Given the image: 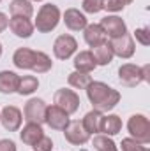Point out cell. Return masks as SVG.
Listing matches in <instances>:
<instances>
[{
    "label": "cell",
    "mask_w": 150,
    "mask_h": 151,
    "mask_svg": "<svg viewBox=\"0 0 150 151\" xmlns=\"http://www.w3.org/2000/svg\"><path fill=\"white\" fill-rule=\"evenodd\" d=\"M92 81L94 79L90 77V74H87V72H78V70H74V72H71V74L67 76V83L73 88H76V90H85Z\"/></svg>",
    "instance_id": "cell-25"
},
{
    "label": "cell",
    "mask_w": 150,
    "mask_h": 151,
    "mask_svg": "<svg viewBox=\"0 0 150 151\" xmlns=\"http://www.w3.org/2000/svg\"><path fill=\"white\" fill-rule=\"evenodd\" d=\"M12 63L21 70H34L37 74H46L53 67V62L46 53L30 47H18L12 55Z\"/></svg>",
    "instance_id": "cell-2"
},
{
    "label": "cell",
    "mask_w": 150,
    "mask_h": 151,
    "mask_svg": "<svg viewBox=\"0 0 150 151\" xmlns=\"http://www.w3.org/2000/svg\"><path fill=\"white\" fill-rule=\"evenodd\" d=\"M118 79L124 86L127 88H136L141 83H149L150 81V65L138 67L134 63H124L118 69Z\"/></svg>",
    "instance_id": "cell-3"
},
{
    "label": "cell",
    "mask_w": 150,
    "mask_h": 151,
    "mask_svg": "<svg viewBox=\"0 0 150 151\" xmlns=\"http://www.w3.org/2000/svg\"><path fill=\"white\" fill-rule=\"evenodd\" d=\"M124 2V5H129V4H133V0H122Z\"/></svg>",
    "instance_id": "cell-34"
},
{
    "label": "cell",
    "mask_w": 150,
    "mask_h": 151,
    "mask_svg": "<svg viewBox=\"0 0 150 151\" xmlns=\"http://www.w3.org/2000/svg\"><path fill=\"white\" fill-rule=\"evenodd\" d=\"M122 130V119L117 114H108L103 116V123H101V134L104 135H117Z\"/></svg>",
    "instance_id": "cell-21"
},
{
    "label": "cell",
    "mask_w": 150,
    "mask_h": 151,
    "mask_svg": "<svg viewBox=\"0 0 150 151\" xmlns=\"http://www.w3.org/2000/svg\"><path fill=\"white\" fill-rule=\"evenodd\" d=\"M18 83H20V76L12 70H2L0 72V93L9 95V93H16L18 90Z\"/></svg>",
    "instance_id": "cell-19"
},
{
    "label": "cell",
    "mask_w": 150,
    "mask_h": 151,
    "mask_svg": "<svg viewBox=\"0 0 150 151\" xmlns=\"http://www.w3.org/2000/svg\"><path fill=\"white\" fill-rule=\"evenodd\" d=\"M7 27H9V18H7L4 12H0V34H2Z\"/></svg>",
    "instance_id": "cell-33"
},
{
    "label": "cell",
    "mask_w": 150,
    "mask_h": 151,
    "mask_svg": "<svg viewBox=\"0 0 150 151\" xmlns=\"http://www.w3.org/2000/svg\"><path fill=\"white\" fill-rule=\"evenodd\" d=\"M71 118L64 109H60L58 106H48L46 107V116H44V123L51 128V130H66V127L69 125Z\"/></svg>",
    "instance_id": "cell-9"
},
{
    "label": "cell",
    "mask_w": 150,
    "mask_h": 151,
    "mask_svg": "<svg viewBox=\"0 0 150 151\" xmlns=\"http://www.w3.org/2000/svg\"><path fill=\"white\" fill-rule=\"evenodd\" d=\"M64 23H66V27H67L69 30H73V32H79V30H83V28L88 25L87 16H85L83 12H79L78 9H67V11L64 12Z\"/></svg>",
    "instance_id": "cell-16"
},
{
    "label": "cell",
    "mask_w": 150,
    "mask_h": 151,
    "mask_svg": "<svg viewBox=\"0 0 150 151\" xmlns=\"http://www.w3.org/2000/svg\"><path fill=\"white\" fill-rule=\"evenodd\" d=\"M0 151H16V144L11 139H0Z\"/></svg>",
    "instance_id": "cell-32"
},
{
    "label": "cell",
    "mask_w": 150,
    "mask_h": 151,
    "mask_svg": "<svg viewBox=\"0 0 150 151\" xmlns=\"http://www.w3.org/2000/svg\"><path fill=\"white\" fill-rule=\"evenodd\" d=\"M103 116H104V114L101 113V111L92 109V111H88V113L85 114V118L81 119V125L85 127V130H87L90 135H92V134H101Z\"/></svg>",
    "instance_id": "cell-20"
},
{
    "label": "cell",
    "mask_w": 150,
    "mask_h": 151,
    "mask_svg": "<svg viewBox=\"0 0 150 151\" xmlns=\"http://www.w3.org/2000/svg\"><path fill=\"white\" fill-rule=\"evenodd\" d=\"M85 90H87V97L95 111L108 113V111L115 109L117 104L120 102V91H117L115 88L108 86L103 81H92Z\"/></svg>",
    "instance_id": "cell-1"
},
{
    "label": "cell",
    "mask_w": 150,
    "mask_h": 151,
    "mask_svg": "<svg viewBox=\"0 0 150 151\" xmlns=\"http://www.w3.org/2000/svg\"><path fill=\"white\" fill-rule=\"evenodd\" d=\"M76 49H78V42L69 34L58 35L55 39V42H53V55L58 60H69L76 53Z\"/></svg>",
    "instance_id": "cell-8"
},
{
    "label": "cell",
    "mask_w": 150,
    "mask_h": 151,
    "mask_svg": "<svg viewBox=\"0 0 150 151\" xmlns=\"http://www.w3.org/2000/svg\"><path fill=\"white\" fill-rule=\"evenodd\" d=\"M30 2H42V0H30Z\"/></svg>",
    "instance_id": "cell-36"
},
{
    "label": "cell",
    "mask_w": 150,
    "mask_h": 151,
    "mask_svg": "<svg viewBox=\"0 0 150 151\" xmlns=\"http://www.w3.org/2000/svg\"><path fill=\"white\" fill-rule=\"evenodd\" d=\"M32 150H34V151H51V150H53V141H51L50 137L42 135L37 142L32 146Z\"/></svg>",
    "instance_id": "cell-31"
},
{
    "label": "cell",
    "mask_w": 150,
    "mask_h": 151,
    "mask_svg": "<svg viewBox=\"0 0 150 151\" xmlns=\"http://www.w3.org/2000/svg\"><path fill=\"white\" fill-rule=\"evenodd\" d=\"M92 144L97 151H118V146L115 144L110 135H104V134H99L92 139Z\"/></svg>",
    "instance_id": "cell-26"
},
{
    "label": "cell",
    "mask_w": 150,
    "mask_h": 151,
    "mask_svg": "<svg viewBox=\"0 0 150 151\" xmlns=\"http://www.w3.org/2000/svg\"><path fill=\"white\" fill-rule=\"evenodd\" d=\"M73 65H74V70H78V72H87V74H90L97 67L95 65V60L92 56V51H79L74 56Z\"/></svg>",
    "instance_id": "cell-18"
},
{
    "label": "cell",
    "mask_w": 150,
    "mask_h": 151,
    "mask_svg": "<svg viewBox=\"0 0 150 151\" xmlns=\"http://www.w3.org/2000/svg\"><path fill=\"white\" fill-rule=\"evenodd\" d=\"M21 121H23V114H21V111H20L16 106H5V107L0 111V123H2V127H4L5 130H9V132L20 130Z\"/></svg>",
    "instance_id": "cell-11"
},
{
    "label": "cell",
    "mask_w": 150,
    "mask_h": 151,
    "mask_svg": "<svg viewBox=\"0 0 150 151\" xmlns=\"http://www.w3.org/2000/svg\"><path fill=\"white\" fill-rule=\"evenodd\" d=\"M37 88H39V79L36 76H23V77H20L16 93H20V95H32Z\"/></svg>",
    "instance_id": "cell-24"
},
{
    "label": "cell",
    "mask_w": 150,
    "mask_h": 151,
    "mask_svg": "<svg viewBox=\"0 0 150 151\" xmlns=\"http://www.w3.org/2000/svg\"><path fill=\"white\" fill-rule=\"evenodd\" d=\"M83 37H85V42L90 46V47H97L101 44H104L108 37L104 34V30L101 28L99 23H88L85 28H83Z\"/></svg>",
    "instance_id": "cell-15"
},
{
    "label": "cell",
    "mask_w": 150,
    "mask_h": 151,
    "mask_svg": "<svg viewBox=\"0 0 150 151\" xmlns=\"http://www.w3.org/2000/svg\"><path fill=\"white\" fill-rule=\"evenodd\" d=\"M42 135H44L42 127L37 125V123H27V125L23 127V130L20 132V139H21L23 144H27V146H34Z\"/></svg>",
    "instance_id": "cell-17"
},
{
    "label": "cell",
    "mask_w": 150,
    "mask_h": 151,
    "mask_svg": "<svg viewBox=\"0 0 150 151\" xmlns=\"http://www.w3.org/2000/svg\"><path fill=\"white\" fill-rule=\"evenodd\" d=\"M9 11L12 16H23L30 19L34 14V5L30 0H12L9 4Z\"/></svg>",
    "instance_id": "cell-23"
},
{
    "label": "cell",
    "mask_w": 150,
    "mask_h": 151,
    "mask_svg": "<svg viewBox=\"0 0 150 151\" xmlns=\"http://www.w3.org/2000/svg\"><path fill=\"white\" fill-rule=\"evenodd\" d=\"M60 18H62V12L55 4H44L37 11L34 28H37V32L41 34H48L57 28V25L60 23Z\"/></svg>",
    "instance_id": "cell-4"
},
{
    "label": "cell",
    "mask_w": 150,
    "mask_h": 151,
    "mask_svg": "<svg viewBox=\"0 0 150 151\" xmlns=\"http://www.w3.org/2000/svg\"><path fill=\"white\" fill-rule=\"evenodd\" d=\"M9 28L20 39H28L34 34V23L28 18H23V16H12L9 19Z\"/></svg>",
    "instance_id": "cell-14"
},
{
    "label": "cell",
    "mask_w": 150,
    "mask_h": 151,
    "mask_svg": "<svg viewBox=\"0 0 150 151\" xmlns=\"http://www.w3.org/2000/svg\"><path fill=\"white\" fill-rule=\"evenodd\" d=\"M46 102L42 99H30L25 104L23 109V116L27 119V123H37L42 125L44 123V116H46Z\"/></svg>",
    "instance_id": "cell-10"
},
{
    "label": "cell",
    "mask_w": 150,
    "mask_h": 151,
    "mask_svg": "<svg viewBox=\"0 0 150 151\" xmlns=\"http://www.w3.org/2000/svg\"><path fill=\"white\" fill-rule=\"evenodd\" d=\"M101 7L108 12H120L125 5L122 0H101Z\"/></svg>",
    "instance_id": "cell-28"
},
{
    "label": "cell",
    "mask_w": 150,
    "mask_h": 151,
    "mask_svg": "<svg viewBox=\"0 0 150 151\" xmlns=\"http://www.w3.org/2000/svg\"><path fill=\"white\" fill-rule=\"evenodd\" d=\"M122 151H150L145 144H141V142H138V141H134L133 137H125V139H122Z\"/></svg>",
    "instance_id": "cell-27"
},
{
    "label": "cell",
    "mask_w": 150,
    "mask_h": 151,
    "mask_svg": "<svg viewBox=\"0 0 150 151\" xmlns=\"http://www.w3.org/2000/svg\"><path fill=\"white\" fill-rule=\"evenodd\" d=\"M81 7H83V11L88 12V14H97L99 11H103V7H101V0H83Z\"/></svg>",
    "instance_id": "cell-29"
},
{
    "label": "cell",
    "mask_w": 150,
    "mask_h": 151,
    "mask_svg": "<svg viewBox=\"0 0 150 151\" xmlns=\"http://www.w3.org/2000/svg\"><path fill=\"white\" fill-rule=\"evenodd\" d=\"M53 102H55V106H58L60 109H64L69 116L74 114L79 109V104H81L79 95L76 93L74 90H69V88L57 90L55 95H53Z\"/></svg>",
    "instance_id": "cell-6"
},
{
    "label": "cell",
    "mask_w": 150,
    "mask_h": 151,
    "mask_svg": "<svg viewBox=\"0 0 150 151\" xmlns=\"http://www.w3.org/2000/svg\"><path fill=\"white\" fill-rule=\"evenodd\" d=\"M64 135H66V141L71 142L73 146H83L90 139V134L85 130L81 121H69V125L64 130Z\"/></svg>",
    "instance_id": "cell-12"
},
{
    "label": "cell",
    "mask_w": 150,
    "mask_h": 151,
    "mask_svg": "<svg viewBox=\"0 0 150 151\" xmlns=\"http://www.w3.org/2000/svg\"><path fill=\"white\" fill-rule=\"evenodd\" d=\"M92 56L95 60V65H110L113 62V51L108 44V40L97 47H92Z\"/></svg>",
    "instance_id": "cell-22"
},
{
    "label": "cell",
    "mask_w": 150,
    "mask_h": 151,
    "mask_svg": "<svg viewBox=\"0 0 150 151\" xmlns=\"http://www.w3.org/2000/svg\"><path fill=\"white\" fill-rule=\"evenodd\" d=\"M127 130L134 141L145 146L150 142V121L145 114H133L127 121Z\"/></svg>",
    "instance_id": "cell-5"
},
{
    "label": "cell",
    "mask_w": 150,
    "mask_h": 151,
    "mask_svg": "<svg viewBox=\"0 0 150 151\" xmlns=\"http://www.w3.org/2000/svg\"><path fill=\"white\" fill-rule=\"evenodd\" d=\"M110 47L113 51V56H118V58H131L136 51V44H134V37L131 34H124L120 37H115L108 40Z\"/></svg>",
    "instance_id": "cell-7"
},
{
    "label": "cell",
    "mask_w": 150,
    "mask_h": 151,
    "mask_svg": "<svg viewBox=\"0 0 150 151\" xmlns=\"http://www.w3.org/2000/svg\"><path fill=\"white\" fill-rule=\"evenodd\" d=\"M134 37H136V40H138L141 46H149V44H150V28H149V27L136 28Z\"/></svg>",
    "instance_id": "cell-30"
},
{
    "label": "cell",
    "mask_w": 150,
    "mask_h": 151,
    "mask_svg": "<svg viewBox=\"0 0 150 151\" xmlns=\"http://www.w3.org/2000/svg\"><path fill=\"white\" fill-rule=\"evenodd\" d=\"M0 2H2V0H0Z\"/></svg>",
    "instance_id": "cell-38"
},
{
    "label": "cell",
    "mask_w": 150,
    "mask_h": 151,
    "mask_svg": "<svg viewBox=\"0 0 150 151\" xmlns=\"http://www.w3.org/2000/svg\"><path fill=\"white\" fill-rule=\"evenodd\" d=\"M99 25H101V28L104 30L106 37H110V39L120 37V35L127 34V25H125V21H124L122 18H118V16H104Z\"/></svg>",
    "instance_id": "cell-13"
},
{
    "label": "cell",
    "mask_w": 150,
    "mask_h": 151,
    "mask_svg": "<svg viewBox=\"0 0 150 151\" xmlns=\"http://www.w3.org/2000/svg\"><path fill=\"white\" fill-rule=\"evenodd\" d=\"M2 51H4V47H2V42H0V56H2Z\"/></svg>",
    "instance_id": "cell-35"
},
{
    "label": "cell",
    "mask_w": 150,
    "mask_h": 151,
    "mask_svg": "<svg viewBox=\"0 0 150 151\" xmlns=\"http://www.w3.org/2000/svg\"><path fill=\"white\" fill-rule=\"evenodd\" d=\"M81 151H87V150H81Z\"/></svg>",
    "instance_id": "cell-37"
}]
</instances>
